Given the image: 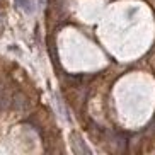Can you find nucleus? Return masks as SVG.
Here are the masks:
<instances>
[{
  "label": "nucleus",
  "mask_w": 155,
  "mask_h": 155,
  "mask_svg": "<svg viewBox=\"0 0 155 155\" xmlns=\"http://www.w3.org/2000/svg\"><path fill=\"white\" fill-rule=\"evenodd\" d=\"M39 2H41V4H45V0H39Z\"/></svg>",
  "instance_id": "3"
},
{
  "label": "nucleus",
  "mask_w": 155,
  "mask_h": 155,
  "mask_svg": "<svg viewBox=\"0 0 155 155\" xmlns=\"http://www.w3.org/2000/svg\"><path fill=\"white\" fill-rule=\"evenodd\" d=\"M70 141H72V150H73V153L91 155V148L85 145V141L82 140V137H80L78 133H72V135H70Z\"/></svg>",
  "instance_id": "1"
},
{
  "label": "nucleus",
  "mask_w": 155,
  "mask_h": 155,
  "mask_svg": "<svg viewBox=\"0 0 155 155\" xmlns=\"http://www.w3.org/2000/svg\"><path fill=\"white\" fill-rule=\"evenodd\" d=\"M14 4L17 9H21L26 14H32L34 12V2L32 0H14Z\"/></svg>",
  "instance_id": "2"
}]
</instances>
